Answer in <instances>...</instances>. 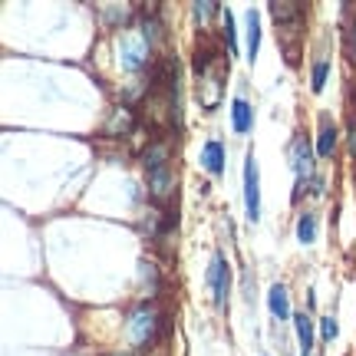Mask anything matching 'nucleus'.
<instances>
[{"instance_id": "nucleus-1", "label": "nucleus", "mask_w": 356, "mask_h": 356, "mask_svg": "<svg viewBox=\"0 0 356 356\" xmlns=\"http://www.w3.org/2000/svg\"><path fill=\"white\" fill-rule=\"evenodd\" d=\"M149 60V37L142 30H126L119 37V63L126 70H139Z\"/></svg>"}, {"instance_id": "nucleus-2", "label": "nucleus", "mask_w": 356, "mask_h": 356, "mask_svg": "<svg viewBox=\"0 0 356 356\" xmlns=\"http://www.w3.org/2000/svg\"><path fill=\"white\" fill-rule=\"evenodd\" d=\"M225 70H221V63L218 60H211V63H204L202 70V79H198V99H202L204 109H215L218 102H221V89H225Z\"/></svg>"}, {"instance_id": "nucleus-3", "label": "nucleus", "mask_w": 356, "mask_h": 356, "mask_svg": "<svg viewBox=\"0 0 356 356\" xmlns=\"http://www.w3.org/2000/svg\"><path fill=\"white\" fill-rule=\"evenodd\" d=\"M155 327H159V314L152 307H136L129 314V323H126V333L132 343H149L155 337Z\"/></svg>"}, {"instance_id": "nucleus-4", "label": "nucleus", "mask_w": 356, "mask_h": 356, "mask_svg": "<svg viewBox=\"0 0 356 356\" xmlns=\"http://www.w3.org/2000/svg\"><path fill=\"white\" fill-rule=\"evenodd\" d=\"M244 208H248V221L261 218V181H257L254 155H248V162H244Z\"/></svg>"}, {"instance_id": "nucleus-5", "label": "nucleus", "mask_w": 356, "mask_h": 356, "mask_svg": "<svg viewBox=\"0 0 356 356\" xmlns=\"http://www.w3.org/2000/svg\"><path fill=\"white\" fill-rule=\"evenodd\" d=\"M204 280H208V287L215 291V304H218V307H225V304H228L231 270H228V261H225V254H215V257H211V267H208V274H204Z\"/></svg>"}, {"instance_id": "nucleus-6", "label": "nucleus", "mask_w": 356, "mask_h": 356, "mask_svg": "<svg viewBox=\"0 0 356 356\" xmlns=\"http://www.w3.org/2000/svg\"><path fill=\"white\" fill-rule=\"evenodd\" d=\"M291 159H293V172L304 178V175H314V149L304 136H297L291 142Z\"/></svg>"}, {"instance_id": "nucleus-7", "label": "nucleus", "mask_w": 356, "mask_h": 356, "mask_svg": "<svg viewBox=\"0 0 356 356\" xmlns=\"http://www.w3.org/2000/svg\"><path fill=\"white\" fill-rule=\"evenodd\" d=\"M132 126H136V115H132V109H129V106H115L113 113H109V119H106L102 132H106V136H129V132H132Z\"/></svg>"}, {"instance_id": "nucleus-8", "label": "nucleus", "mask_w": 356, "mask_h": 356, "mask_svg": "<svg viewBox=\"0 0 356 356\" xmlns=\"http://www.w3.org/2000/svg\"><path fill=\"white\" fill-rule=\"evenodd\" d=\"M270 13H274V20H277L280 30H293V26L300 24V17H304V7L300 3H291V0H284V3H270Z\"/></svg>"}, {"instance_id": "nucleus-9", "label": "nucleus", "mask_w": 356, "mask_h": 356, "mask_svg": "<svg viewBox=\"0 0 356 356\" xmlns=\"http://www.w3.org/2000/svg\"><path fill=\"white\" fill-rule=\"evenodd\" d=\"M202 165L204 172H211V175H221L225 172V145L218 139H208L202 149Z\"/></svg>"}, {"instance_id": "nucleus-10", "label": "nucleus", "mask_w": 356, "mask_h": 356, "mask_svg": "<svg viewBox=\"0 0 356 356\" xmlns=\"http://www.w3.org/2000/svg\"><path fill=\"white\" fill-rule=\"evenodd\" d=\"M175 188V175H172V168L162 165V168H152L149 172V191H152L155 198H168Z\"/></svg>"}, {"instance_id": "nucleus-11", "label": "nucleus", "mask_w": 356, "mask_h": 356, "mask_svg": "<svg viewBox=\"0 0 356 356\" xmlns=\"http://www.w3.org/2000/svg\"><path fill=\"white\" fill-rule=\"evenodd\" d=\"M267 307L277 320H293L291 317V297H287V287L284 284H274L270 293H267Z\"/></svg>"}, {"instance_id": "nucleus-12", "label": "nucleus", "mask_w": 356, "mask_h": 356, "mask_svg": "<svg viewBox=\"0 0 356 356\" xmlns=\"http://www.w3.org/2000/svg\"><path fill=\"white\" fill-rule=\"evenodd\" d=\"M251 115H254V109L248 106V99H234V102H231V119H234V132H238V136L251 132Z\"/></svg>"}, {"instance_id": "nucleus-13", "label": "nucleus", "mask_w": 356, "mask_h": 356, "mask_svg": "<svg viewBox=\"0 0 356 356\" xmlns=\"http://www.w3.org/2000/svg\"><path fill=\"white\" fill-rule=\"evenodd\" d=\"M293 327H297V340H300V356H310L314 353V327L307 314H293Z\"/></svg>"}, {"instance_id": "nucleus-14", "label": "nucleus", "mask_w": 356, "mask_h": 356, "mask_svg": "<svg viewBox=\"0 0 356 356\" xmlns=\"http://www.w3.org/2000/svg\"><path fill=\"white\" fill-rule=\"evenodd\" d=\"M333 149H337V126H333L330 119L323 115V122H320V139H317V155L330 159Z\"/></svg>"}, {"instance_id": "nucleus-15", "label": "nucleus", "mask_w": 356, "mask_h": 356, "mask_svg": "<svg viewBox=\"0 0 356 356\" xmlns=\"http://www.w3.org/2000/svg\"><path fill=\"white\" fill-rule=\"evenodd\" d=\"M297 238L304 244H314L317 241V215H300V221H297Z\"/></svg>"}, {"instance_id": "nucleus-16", "label": "nucleus", "mask_w": 356, "mask_h": 356, "mask_svg": "<svg viewBox=\"0 0 356 356\" xmlns=\"http://www.w3.org/2000/svg\"><path fill=\"white\" fill-rule=\"evenodd\" d=\"M165 159H168L165 142H152V145L145 149V165H149V172H152V168H162L165 165Z\"/></svg>"}, {"instance_id": "nucleus-17", "label": "nucleus", "mask_w": 356, "mask_h": 356, "mask_svg": "<svg viewBox=\"0 0 356 356\" xmlns=\"http://www.w3.org/2000/svg\"><path fill=\"white\" fill-rule=\"evenodd\" d=\"M257 47H261V24H257V13L248 10V53H251V60L257 56Z\"/></svg>"}, {"instance_id": "nucleus-18", "label": "nucleus", "mask_w": 356, "mask_h": 356, "mask_svg": "<svg viewBox=\"0 0 356 356\" xmlns=\"http://www.w3.org/2000/svg\"><path fill=\"white\" fill-rule=\"evenodd\" d=\"M191 13H195V20H198V24H208V20H211V17L218 13V3H211V0H202V3H195V7H191Z\"/></svg>"}, {"instance_id": "nucleus-19", "label": "nucleus", "mask_w": 356, "mask_h": 356, "mask_svg": "<svg viewBox=\"0 0 356 356\" xmlns=\"http://www.w3.org/2000/svg\"><path fill=\"white\" fill-rule=\"evenodd\" d=\"M221 20H225V40H228L231 53L238 50V37H234V17H231V10H221Z\"/></svg>"}, {"instance_id": "nucleus-20", "label": "nucleus", "mask_w": 356, "mask_h": 356, "mask_svg": "<svg viewBox=\"0 0 356 356\" xmlns=\"http://www.w3.org/2000/svg\"><path fill=\"white\" fill-rule=\"evenodd\" d=\"M327 70H330L327 60H317V63H314V92L323 89V83H327Z\"/></svg>"}, {"instance_id": "nucleus-21", "label": "nucleus", "mask_w": 356, "mask_h": 356, "mask_svg": "<svg viewBox=\"0 0 356 356\" xmlns=\"http://www.w3.org/2000/svg\"><path fill=\"white\" fill-rule=\"evenodd\" d=\"M126 17H129V7H106V10H102V20H106V24H122Z\"/></svg>"}, {"instance_id": "nucleus-22", "label": "nucleus", "mask_w": 356, "mask_h": 356, "mask_svg": "<svg viewBox=\"0 0 356 356\" xmlns=\"http://www.w3.org/2000/svg\"><path fill=\"white\" fill-rule=\"evenodd\" d=\"M320 330H323V340H327V343H330L333 337H337V323H333V317L320 320Z\"/></svg>"}, {"instance_id": "nucleus-23", "label": "nucleus", "mask_w": 356, "mask_h": 356, "mask_svg": "<svg viewBox=\"0 0 356 356\" xmlns=\"http://www.w3.org/2000/svg\"><path fill=\"white\" fill-rule=\"evenodd\" d=\"M350 155H353V159H356V129H353V132H350Z\"/></svg>"}, {"instance_id": "nucleus-24", "label": "nucleus", "mask_w": 356, "mask_h": 356, "mask_svg": "<svg viewBox=\"0 0 356 356\" xmlns=\"http://www.w3.org/2000/svg\"><path fill=\"white\" fill-rule=\"evenodd\" d=\"M113 356H139L136 350H129V353H113Z\"/></svg>"}]
</instances>
